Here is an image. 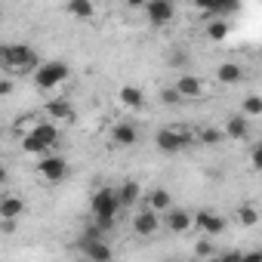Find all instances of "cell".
<instances>
[{"label": "cell", "mask_w": 262, "mask_h": 262, "mask_svg": "<svg viewBox=\"0 0 262 262\" xmlns=\"http://www.w3.org/2000/svg\"><path fill=\"white\" fill-rule=\"evenodd\" d=\"M0 136H4V129H0Z\"/></svg>", "instance_id": "74e56055"}, {"label": "cell", "mask_w": 262, "mask_h": 262, "mask_svg": "<svg viewBox=\"0 0 262 262\" xmlns=\"http://www.w3.org/2000/svg\"><path fill=\"white\" fill-rule=\"evenodd\" d=\"M114 194H117V204L120 207H129V204L139 201V185L136 182H123L120 188H114Z\"/></svg>", "instance_id": "ffe728a7"}, {"label": "cell", "mask_w": 262, "mask_h": 262, "mask_svg": "<svg viewBox=\"0 0 262 262\" xmlns=\"http://www.w3.org/2000/svg\"><path fill=\"white\" fill-rule=\"evenodd\" d=\"M176 93H179V99L185 102V99H201V93H204V83L194 77V74H179V80H176V86H173Z\"/></svg>", "instance_id": "ba28073f"}, {"label": "cell", "mask_w": 262, "mask_h": 262, "mask_svg": "<svg viewBox=\"0 0 262 262\" xmlns=\"http://www.w3.org/2000/svg\"><path fill=\"white\" fill-rule=\"evenodd\" d=\"M37 173L47 179V182H62L68 176V161L65 158H56V155H43L37 161Z\"/></svg>", "instance_id": "5b68a950"}, {"label": "cell", "mask_w": 262, "mask_h": 262, "mask_svg": "<svg viewBox=\"0 0 262 262\" xmlns=\"http://www.w3.org/2000/svg\"><path fill=\"white\" fill-rule=\"evenodd\" d=\"M201 142H204V145H219V142H222V129L204 126V129H201Z\"/></svg>", "instance_id": "d4e9b609"}, {"label": "cell", "mask_w": 262, "mask_h": 262, "mask_svg": "<svg viewBox=\"0 0 262 262\" xmlns=\"http://www.w3.org/2000/svg\"><path fill=\"white\" fill-rule=\"evenodd\" d=\"M31 136H34L37 142H43L47 148H53V145L59 142V129H56V123L47 120V123H37V126L31 129Z\"/></svg>", "instance_id": "e0dca14e"}, {"label": "cell", "mask_w": 262, "mask_h": 262, "mask_svg": "<svg viewBox=\"0 0 262 262\" xmlns=\"http://www.w3.org/2000/svg\"><path fill=\"white\" fill-rule=\"evenodd\" d=\"M25 213V201L19 194H0V219H19Z\"/></svg>", "instance_id": "5bb4252c"}, {"label": "cell", "mask_w": 262, "mask_h": 262, "mask_svg": "<svg viewBox=\"0 0 262 262\" xmlns=\"http://www.w3.org/2000/svg\"><path fill=\"white\" fill-rule=\"evenodd\" d=\"M170 262H179V259H170Z\"/></svg>", "instance_id": "8d00e7d4"}, {"label": "cell", "mask_w": 262, "mask_h": 262, "mask_svg": "<svg viewBox=\"0 0 262 262\" xmlns=\"http://www.w3.org/2000/svg\"><path fill=\"white\" fill-rule=\"evenodd\" d=\"M145 16H148L151 25H167L176 16V7L170 4V0H148V4H145Z\"/></svg>", "instance_id": "52a82bcc"}, {"label": "cell", "mask_w": 262, "mask_h": 262, "mask_svg": "<svg viewBox=\"0 0 262 262\" xmlns=\"http://www.w3.org/2000/svg\"><path fill=\"white\" fill-rule=\"evenodd\" d=\"M47 114H50V123H71L74 120V108L68 99H53L47 102Z\"/></svg>", "instance_id": "9c48e42d"}, {"label": "cell", "mask_w": 262, "mask_h": 262, "mask_svg": "<svg viewBox=\"0 0 262 262\" xmlns=\"http://www.w3.org/2000/svg\"><path fill=\"white\" fill-rule=\"evenodd\" d=\"M65 13L74 16V19H93L96 16V7L90 4V0H71V4L65 7Z\"/></svg>", "instance_id": "44dd1931"}, {"label": "cell", "mask_w": 262, "mask_h": 262, "mask_svg": "<svg viewBox=\"0 0 262 262\" xmlns=\"http://www.w3.org/2000/svg\"><path fill=\"white\" fill-rule=\"evenodd\" d=\"M0 62H4L10 71H25V68L37 65L34 50L28 43H7V47H0Z\"/></svg>", "instance_id": "7a4b0ae2"}, {"label": "cell", "mask_w": 262, "mask_h": 262, "mask_svg": "<svg viewBox=\"0 0 262 262\" xmlns=\"http://www.w3.org/2000/svg\"><path fill=\"white\" fill-rule=\"evenodd\" d=\"M170 204H173V194H170L167 188H155V191L148 194V210H151V213H161V210L167 213Z\"/></svg>", "instance_id": "d6986e66"}, {"label": "cell", "mask_w": 262, "mask_h": 262, "mask_svg": "<svg viewBox=\"0 0 262 262\" xmlns=\"http://www.w3.org/2000/svg\"><path fill=\"white\" fill-rule=\"evenodd\" d=\"M7 179H10V173H7V167H4V164H0V185H4Z\"/></svg>", "instance_id": "836d02e7"}, {"label": "cell", "mask_w": 262, "mask_h": 262, "mask_svg": "<svg viewBox=\"0 0 262 262\" xmlns=\"http://www.w3.org/2000/svg\"><path fill=\"white\" fill-rule=\"evenodd\" d=\"M164 225H167L170 231L182 234V231L191 228V213H188V210H167V213H164Z\"/></svg>", "instance_id": "9a60e30c"}, {"label": "cell", "mask_w": 262, "mask_h": 262, "mask_svg": "<svg viewBox=\"0 0 262 262\" xmlns=\"http://www.w3.org/2000/svg\"><path fill=\"white\" fill-rule=\"evenodd\" d=\"M161 102H164V105H179L182 99H179V93H176L173 86H167V90H161Z\"/></svg>", "instance_id": "83f0119b"}, {"label": "cell", "mask_w": 262, "mask_h": 262, "mask_svg": "<svg viewBox=\"0 0 262 262\" xmlns=\"http://www.w3.org/2000/svg\"><path fill=\"white\" fill-rule=\"evenodd\" d=\"M262 114V99L259 96H247L244 99V117H259Z\"/></svg>", "instance_id": "cb8c5ba5"}, {"label": "cell", "mask_w": 262, "mask_h": 262, "mask_svg": "<svg viewBox=\"0 0 262 262\" xmlns=\"http://www.w3.org/2000/svg\"><path fill=\"white\" fill-rule=\"evenodd\" d=\"M207 34H210V40H225L228 37V25L225 22H210Z\"/></svg>", "instance_id": "484cf974"}, {"label": "cell", "mask_w": 262, "mask_h": 262, "mask_svg": "<svg viewBox=\"0 0 262 262\" xmlns=\"http://www.w3.org/2000/svg\"><path fill=\"white\" fill-rule=\"evenodd\" d=\"M22 151H28V155H37V158H40V155H47L50 148H47L43 142H37L31 133H25V139H22Z\"/></svg>", "instance_id": "603a6c76"}, {"label": "cell", "mask_w": 262, "mask_h": 262, "mask_svg": "<svg viewBox=\"0 0 262 262\" xmlns=\"http://www.w3.org/2000/svg\"><path fill=\"white\" fill-rule=\"evenodd\" d=\"M216 80H219V83H225V86L241 83V80H244V68H241L237 62H225V65H219V68H216Z\"/></svg>", "instance_id": "2e32d148"}, {"label": "cell", "mask_w": 262, "mask_h": 262, "mask_svg": "<svg viewBox=\"0 0 262 262\" xmlns=\"http://www.w3.org/2000/svg\"><path fill=\"white\" fill-rule=\"evenodd\" d=\"M250 161H253V167H256V170L262 167V145H253V151H250Z\"/></svg>", "instance_id": "f546056e"}, {"label": "cell", "mask_w": 262, "mask_h": 262, "mask_svg": "<svg viewBox=\"0 0 262 262\" xmlns=\"http://www.w3.org/2000/svg\"><path fill=\"white\" fill-rule=\"evenodd\" d=\"M80 250L90 262H111V247L105 241H80Z\"/></svg>", "instance_id": "8fae6325"}, {"label": "cell", "mask_w": 262, "mask_h": 262, "mask_svg": "<svg viewBox=\"0 0 262 262\" xmlns=\"http://www.w3.org/2000/svg\"><path fill=\"white\" fill-rule=\"evenodd\" d=\"M191 225H198L204 234H222L225 231V219L219 216V213H213V210H201V213H194L191 216Z\"/></svg>", "instance_id": "8992f818"}, {"label": "cell", "mask_w": 262, "mask_h": 262, "mask_svg": "<svg viewBox=\"0 0 262 262\" xmlns=\"http://www.w3.org/2000/svg\"><path fill=\"white\" fill-rule=\"evenodd\" d=\"M237 222H241L244 228H253V225L259 222V213H256V207H250V204L237 207Z\"/></svg>", "instance_id": "7402d4cb"}, {"label": "cell", "mask_w": 262, "mask_h": 262, "mask_svg": "<svg viewBox=\"0 0 262 262\" xmlns=\"http://www.w3.org/2000/svg\"><path fill=\"white\" fill-rule=\"evenodd\" d=\"M170 62H173V65H185V56H182V53H173V59H170Z\"/></svg>", "instance_id": "d6a6232c"}, {"label": "cell", "mask_w": 262, "mask_h": 262, "mask_svg": "<svg viewBox=\"0 0 262 262\" xmlns=\"http://www.w3.org/2000/svg\"><path fill=\"white\" fill-rule=\"evenodd\" d=\"M90 210H93V219H96V225H99L102 231H111V225H114V216H117V210H120L114 188H99V191L93 194V201H90Z\"/></svg>", "instance_id": "6da1fadb"}, {"label": "cell", "mask_w": 262, "mask_h": 262, "mask_svg": "<svg viewBox=\"0 0 262 262\" xmlns=\"http://www.w3.org/2000/svg\"><path fill=\"white\" fill-rule=\"evenodd\" d=\"M204 262H222V259H219V256H210V259H204Z\"/></svg>", "instance_id": "e575fe53"}, {"label": "cell", "mask_w": 262, "mask_h": 262, "mask_svg": "<svg viewBox=\"0 0 262 262\" xmlns=\"http://www.w3.org/2000/svg\"><path fill=\"white\" fill-rule=\"evenodd\" d=\"M237 262H262V253L259 250H250V253H241Z\"/></svg>", "instance_id": "4dcf8cb0"}, {"label": "cell", "mask_w": 262, "mask_h": 262, "mask_svg": "<svg viewBox=\"0 0 262 262\" xmlns=\"http://www.w3.org/2000/svg\"><path fill=\"white\" fill-rule=\"evenodd\" d=\"M19 228V219H0V231H4V234H13Z\"/></svg>", "instance_id": "f1b7e54d"}, {"label": "cell", "mask_w": 262, "mask_h": 262, "mask_svg": "<svg viewBox=\"0 0 262 262\" xmlns=\"http://www.w3.org/2000/svg\"><path fill=\"white\" fill-rule=\"evenodd\" d=\"M68 80V65L65 62H43V65H37V71H34V83L40 86V90H56L59 83H65Z\"/></svg>", "instance_id": "3957f363"}, {"label": "cell", "mask_w": 262, "mask_h": 262, "mask_svg": "<svg viewBox=\"0 0 262 262\" xmlns=\"http://www.w3.org/2000/svg\"><path fill=\"white\" fill-rule=\"evenodd\" d=\"M13 93V80H0V99Z\"/></svg>", "instance_id": "1f68e13d"}, {"label": "cell", "mask_w": 262, "mask_h": 262, "mask_svg": "<svg viewBox=\"0 0 262 262\" xmlns=\"http://www.w3.org/2000/svg\"><path fill=\"white\" fill-rule=\"evenodd\" d=\"M194 253H198V256H204V259H210V256H216V247H213V241H210V237H204V241H198V244H194Z\"/></svg>", "instance_id": "4316f807"}, {"label": "cell", "mask_w": 262, "mask_h": 262, "mask_svg": "<svg viewBox=\"0 0 262 262\" xmlns=\"http://www.w3.org/2000/svg\"><path fill=\"white\" fill-rule=\"evenodd\" d=\"M80 262H90V259H80Z\"/></svg>", "instance_id": "d590c367"}, {"label": "cell", "mask_w": 262, "mask_h": 262, "mask_svg": "<svg viewBox=\"0 0 262 262\" xmlns=\"http://www.w3.org/2000/svg\"><path fill=\"white\" fill-rule=\"evenodd\" d=\"M133 228H136V234L148 237V234H155V231L161 228V219H158V213H151V210H139L136 219H133Z\"/></svg>", "instance_id": "7c38bea8"}, {"label": "cell", "mask_w": 262, "mask_h": 262, "mask_svg": "<svg viewBox=\"0 0 262 262\" xmlns=\"http://www.w3.org/2000/svg\"><path fill=\"white\" fill-rule=\"evenodd\" d=\"M222 136H228V139H237V142H244V139L250 136V120H247L244 114H231V117L225 120V129H222Z\"/></svg>", "instance_id": "30bf717a"}, {"label": "cell", "mask_w": 262, "mask_h": 262, "mask_svg": "<svg viewBox=\"0 0 262 262\" xmlns=\"http://www.w3.org/2000/svg\"><path fill=\"white\" fill-rule=\"evenodd\" d=\"M155 145L164 151V155H179L191 145V136L188 133H176V129H161L155 136Z\"/></svg>", "instance_id": "277c9868"}, {"label": "cell", "mask_w": 262, "mask_h": 262, "mask_svg": "<svg viewBox=\"0 0 262 262\" xmlns=\"http://www.w3.org/2000/svg\"><path fill=\"white\" fill-rule=\"evenodd\" d=\"M117 99H120L126 108H142V105H145V93H142L139 86H120Z\"/></svg>", "instance_id": "ac0fdd59"}, {"label": "cell", "mask_w": 262, "mask_h": 262, "mask_svg": "<svg viewBox=\"0 0 262 262\" xmlns=\"http://www.w3.org/2000/svg\"><path fill=\"white\" fill-rule=\"evenodd\" d=\"M136 139H139V133H136L133 123H114V129H111V142L114 145L129 148V145H136Z\"/></svg>", "instance_id": "4fadbf2b"}]
</instances>
